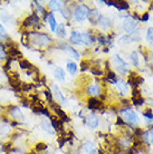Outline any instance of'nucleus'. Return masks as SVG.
Instances as JSON below:
<instances>
[{"label": "nucleus", "mask_w": 153, "mask_h": 154, "mask_svg": "<svg viewBox=\"0 0 153 154\" xmlns=\"http://www.w3.org/2000/svg\"><path fill=\"white\" fill-rule=\"evenodd\" d=\"M94 39L87 32H78L74 30L70 34V42L75 45H89Z\"/></svg>", "instance_id": "nucleus-1"}, {"label": "nucleus", "mask_w": 153, "mask_h": 154, "mask_svg": "<svg viewBox=\"0 0 153 154\" xmlns=\"http://www.w3.org/2000/svg\"><path fill=\"white\" fill-rule=\"evenodd\" d=\"M89 15H91V9L86 5H80L74 10V17L77 21H83V20L87 19Z\"/></svg>", "instance_id": "nucleus-2"}, {"label": "nucleus", "mask_w": 153, "mask_h": 154, "mask_svg": "<svg viewBox=\"0 0 153 154\" xmlns=\"http://www.w3.org/2000/svg\"><path fill=\"white\" fill-rule=\"evenodd\" d=\"M113 62H114V67L116 72H119L121 75H125L127 73V64L119 55H115L113 57Z\"/></svg>", "instance_id": "nucleus-3"}, {"label": "nucleus", "mask_w": 153, "mask_h": 154, "mask_svg": "<svg viewBox=\"0 0 153 154\" xmlns=\"http://www.w3.org/2000/svg\"><path fill=\"white\" fill-rule=\"evenodd\" d=\"M33 35L35 36V38L33 39V42L34 45H37V46H46L48 45L52 39H50L49 36H47L46 34H40V32H33Z\"/></svg>", "instance_id": "nucleus-4"}, {"label": "nucleus", "mask_w": 153, "mask_h": 154, "mask_svg": "<svg viewBox=\"0 0 153 154\" xmlns=\"http://www.w3.org/2000/svg\"><path fill=\"white\" fill-rule=\"evenodd\" d=\"M121 113H122V116H123V119H124V121H126V122L132 123V124L139 123V117H138V115L135 114L134 111H132V109H130V108H127V109H123V111H121Z\"/></svg>", "instance_id": "nucleus-5"}, {"label": "nucleus", "mask_w": 153, "mask_h": 154, "mask_svg": "<svg viewBox=\"0 0 153 154\" xmlns=\"http://www.w3.org/2000/svg\"><path fill=\"white\" fill-rule=\"evenodd\" d=\"M123 28L125 29V31H127L129 34H132L134 32V29L136 28V23H135V20L132 19L131 17H127L125 19L123 20Z\"/></svg>", "instance_id": "nucleus-6"}, {"label": "nucleus", "mask_w": 153, "mask_h": 154, "mask_svg": "<svg viewBox=\"0 0 153 154\" xmlns=\"http://www.w3.org/2000/svg\"><path fill=\"white\" fill-rule=\"evenodd\" d=\"M86 124L88 125V127L91 128H96L100 124V119L96 114H89L86 117Z\"/></svg>", "instance_id": "nucleus-7"}, {"label": "nucleus", "mask_w": 153, "mask_h": 154, "mask_svg": "<svg viewBox=\"0 0 153 154\" xmlns=\"http://www.w3.org/2000/svg\"><path fill=\"white\" fill-rule=\"evenodd\" d=\"M52 89H53V95L55 97V100L59 102V103H63V104H66V98L64 97L63 93L61 92V89L58 88L57 85H53L52 86Z\"/></svg>", "instance_id": "nucleus-8"}, {"label": "nucleus", "mask_w": 153, "mask_h": 154, "mask_svg": "<svg viewBox=\"0 0 153 154\" xmlns=\"http://www.w3.org/2000/svg\"><path fill=\"white\" fill-rule=\"evenodd\" d=\"M127 83H129L130 85H132V86H134V88H136L141 83H143V78L139 76L136 73H132L130 76H129V81H127Z\"/></svg>", "instance_id": "nucleus-9"}, {"label": "nucleus", "mask_w": 153, "mask_h": 154, "mask_svg": "<svg viewBox=\"0 0 153 154\" xmlns=\"http://www.w3.org/2000/svg\"><path fill=\"white\" fill-rule=\"evenodd\" d=\"M39 21V18L38 16H37V14L36 12H34L31 16H29L28 18H26L25 19V21H23V27H30V26H35V25H37Z\"/></svg>", "instance_id": "nucleus-10"}, {"label": "nucleus", "mask_w": 153, "mask_h": 154, "mask_svg": "<svg viewBox=\"0 0 153 154\" xmlns=\"http://www.w3.org/2000/svg\"><path fill=\"white\" fill-rule=\"evenodd\" d=\"M9 113H10V115L14 117L15 119H19V121H23L25 117H23V114L21 113L19 108L17 107V106H10L9 107Z\"/></svg>", "instance_id": "nucleus-11"}, {"label": "nucleus", "mask_w": 153, "mask_h": 154, "mask_svg": "<svg viewBox=\"0 0 153 154\" xmlns=\"http://www.w3.org/2000/svg\"><path fill=\"white\" fill-rule=\"evenodd\" d=\"M108 6H114L119 10H126L129 9V4L125 1H105Z\"/></svg>", "instance_id": "nucleus-12"}, {"label": "nucleus", "mask_w": 153, "mask_h": 154, "mask_svg": "<svg viewBox=\"0 0 153 154\" xmlns=\"http://www.w3.org/2000/svg\"><path fill=\"white\" fill-rule=\"evenodd\" d=\"M102 107H103V102L96 100V98L88 100V108L89 109H101Z\"/></svg>", "instance_id": "nucleus-13"}, {"label": "nucleus", "mask_w": 153, "mask_h": 154, "mask_svg": "<svg viewBox=\"0 0 153 154\" xmlns=\"http://www.w3.org/2000/svg\"><path fill=\"white\" fill-rule=\"evenodd\" d=\"M87 93L92 96H98L101 94V86L98 84H92L87 87Z\"/></svg>", "instance_id": "nucleus-14"}, {"label": "nucleus", "mask_w": 153, "mask_h": 154, "mask_svg": "<svg viewBox=\"0 0 153 154\" xmlns=\"http://www.w3.org/2000/svg\"><path fill=\"white\" fill-rule=\"evenodd\" d=\"M52 106H53V108L55 109V113H56V114H57V115L61 119V121H65V122H68V121H69L68 116L66 115L64 111H61V108L59 107V106H57L56 104H53V103H52Z\"/></svg>", "instance_id": "nucleus-15"}, {"label": "nucleus", "mask_w": 153, "mask_h": 154, "mask_svg": "<svg viewBox=\"0 0 153 154\" xmlns=\"http://www.w3.org/2000/svg\"><path fill=\"white\" fill-rule=\"evenodd\" d=\"M54 76H55V78L58 79V81H61V82L65 81V72L63 70L61 67H56V68H55V70H54Z\"/></svg>", "instance_id": "nucleus-16"}, {"label": "nucleus", "mask_w": 153, "mask_h": 154, "mask_svg": "<svg viewBox=\"0 0 153 154\" xmlns=\"http://www.w3.org/2000/svg\"><path fill=\"white\" fill-rule=\"evenodd\" d=\"M7 48H8L7 53H8V55H9L10 57H17V56L21 57V54H20L19 49H18L17 47L10 46V45H9V46H7Z\"/></svg>", "instance_id": "nucleus-17"}, {"label": "nucleus", "mask_w": 153, "mask_h": 154, "mask_svg": "<svg viewBox=\"0 0 153 154\" xmlns=\"http://www.w3.org/2000/svg\"><path fill=\"white\" fill-rule=\"evenodd\" d=\"M48 23H49L52 31H56V29H57V21H56V18H55L53 12H49V15H48Z\"/></svg>", "instance_id": "nucleus-18"}, {"label": "nucleus", "mask_w": 153, "mask_h": 154, "mask_svg": "<svg viewBox=\"0 0 153 154\" xmlns=\"http://www.w3.org/2000/svg\"><path fill=\"white\" fill-rule=\"evenodd\" d=\"M19 66L23 68V69H27L28 72H30V70H35L34 66L31 65L30 63L28 62L27 59H20V60H19Z\"/></svg>", "instance_id": "nucleus-19"}, {"label": "nucleus", "mask_w": 153, "mask_h": 154, "mask_svg": "<svg viewBox=\"0 0 153 154\" xmlns=\"http://www.w3.org/2000/svg\"><path fill=\"white\" fill-rule=\"evenodd\" d=\"M50 123H52V126L54 127L55 131H58L61 130V126L63 125V121L57 117H50Z\"/></svg>", "instance_id": "nucleus-20"}, {"label": "nucleus", "mask_w": 153, "mask_h": 154, "mask_svg": "<svg viewBox=\"0 0 153 154\" xmlns=\"http://www.w3.org/2000/svg\"><path fill=\"white\" fill-rule=\"evenodd\" d=\"M98 23H100V26L103 28V29H107V28L111 27V21H110V19L106 18V17H104V16H101L100 20H98Z\"/></svg>", "instance_id": "nucleus-21"}, {"label": "nucleus", "mask_w": 153, "mask_h": 154, "mask_svg": "<svg viewBox=\"0 0 153 154\" xmlns=\"http://www.w3.org/2000/svg\"><path fill=\"white\" fill-rule=\"evenodd\" d=\"M89 21L93 23V25H95V23H98V20H100V18H101V16H100V14L96 11V10H93L92 12H91V15H89Z\"/></svg>", "instance_id": "nucleus-22"}, {"label": "nucleus", "mask_w": 153, "mask_h": 154, "mask_svg": "<svg viewBox=\"0 0 153 154\" xmlns=\"http://www.w3.org/2000/svg\"><path fill=\"white\" fill-rule=\"evenodd\" d=\"M116 85H117V87H119V89L121 91V93H122L123 95H126L127 93H129V88H127L126 83L120 81V82H117V84Z\"/></svg>", "instance_id": "nucleus-23"}, {"label": "nucleus", "mask_w": 153, "mask_h": 154, "mask_svg": "<svg viewBox=\"0 0 153 154\" xmlns=\"http://www.w3.org/2000/svg\"><path fill=\"white\" fill-rule=\"evenodd\" d=\"M83 149H84V151L86 152V153H91L92 151L95 150V146H94V144H93L92 142H89V141H86V142L83 144Z\"/></svg>", "instance_id": "nucleus-24"}, {"label": "nucleus", "mask_w": 153, "mask_h": 154, "mask_svg": "<svg viewBox=\"0 0 153 154\" xmlns=\"http://www.w3.org/2000/svg\"><path fill=\"white\" fill-rule=\"evenodd\" d=\"M67 70L69 72V74L75 75L77 73V65L74 62H68L67 63Z\"/></svg>", "instance_id": "nucleus-25"}, {"label": "nucleus", "mask_w": 153, "mask_h": 154, "mask_svg": "<svg viewBox=\"0 0 153 154\" xmlns=\"http://www.w3.org/2000/svg\"><path fill=\"white\" fill-rule=\"evenodd\" d=\"M56 34L59 38H65L66 36V31H65V27H64V25H59L56 29Z\"/></svg>", "instance_id": "nucleus-26"}, {"label": "nucleus", "mask_w": 153, "mask_h": 154, "mask_svg": "<svg viewBox=\"0 0 153 154\" xmlns=\"http://www.w3.org/2000/svg\"><path fill=\"white\" fill-rule=\"evenodd\" d=\"M48 6H49V8L52 10H54V11L55 10H61V4L59 1H49Z\"/></svg>", "instance_id": "nucleus-27"}, {"label": "nucleus", "mask_w": 153, "mask_h": 154, "mask_svg": "<svg viewBox=\"0 0 153 154\" xmlns=\"http://www.w3.org/2000/svg\"><path fill=\"white\" fill-rule=\"evenodd\" d=\"M42 128H44L45 131L48 132V133H50V134H53V133H54V131L52 130V126H50V124L47 122L46 119H42Z\"/></svg>", "instance_id": "nucleus-28"}, {"label": "nucleus", "mask_w": 153, "mask_h": 154, "mask_svg": "<svg viewBox=\"0 0 153 154\" xmlns=\"http://www.w3.org/2000/svg\"><path fill=\"white\" fill-rule=\"evenodd\" d=\"M65 50H67L69 54L72 55L75 59H80V55H78V53H77L76 50L74 49V48H72V47H69V46H66V48H64Z\"/></svg>", "instance_id": "nucleus-29"}, {"label": "nucleus", "mask_w": 153, "mask_h": 154, "mask_svg": "<svg viewBox=\"0 0 153 154\" xmlns=\"http://www.w3.org/2000/svg\"><path fill=\"white\" fill-rule=\"evenodd\" d=\"M142 136H143V140L146 141V142H149V143L153 142V132H151V131L146 132V133H144Z\"/></svg>", "instance_id": "nucleus-30"}, {"label": "nucleus", "mask_w": 153, "mask_h": 154, "mask_svg": "<svg viewBox=\"0 0 153 154\" xmlns=\"http://www.w3.org/2000/svg\"><path fill=\"white\" fill-rule=\"evenodd\" d=\"M107 81L110 82V83H112V84H117L116 75H115L114 73H112V72H110V73H108V75H107Z\"/></svg>", "instance_id": "nucleus-31"}, {"label": "nucleus", "mask_w": 153, "mask_h": 154, "mask_svg": "<svg viewBox=\"0 0 153 154\" xmlns=\"http://www.w3.org/2000/svg\"><path fill=\"white\" fill-rule=\"evenodd\" d=\"M131 59H132L134 66L138 67L139 66V57H138V53H136V51H132V53H131Z\"/></svg>", "instance_id": "nucleus-32"}, {"label": "nucleus", "mask_w": 153, "mask_h": 154, "mask_svg": "<svg viewBox=\"0 0 153 154\" xmlns=\"http://www.w3.org/2000/svg\"><path fill=\"white\" fill-rule=\"evenodd\" d=\"M35 150L38 151V152L47 150V144H45V143H38V144L36 145V147H35Z\"/></svg>", "instance_id": "nucleus-33"}, {"label": "nucleus", "mask_w": 153, "mask_h": 154, "mask_svg": "<svg viewBox=\"0 0 153 154\" xmlns=\"http://www.w3.org/2000/svg\"><path fill=\"white\" fill-rule=\"evenodd\" d=\"M33 88V85L31 84H26V83H21V91L23 92H28Z\"/></svg>", "instance_id": "nucleus-34"}, {"label": "nucleus", "mask_w": 153, "mask_h": 154, "mask_svg": "<svg viewBox=\"0 0 153 154\" xmlns=\"http://www.w3.org/2000/svg\"><path fill=\"white\" fill-rule=\"evenodd\" d=\"M0 38H4V39H8L7 32L5 30V28L2 27V25L0 23Z\"/></svg>", "instance_id": "nucleus-35"}, {"label": "nucleus", "mask_w": 153, "mask_h": 154, "mask_svg": "<svg viewBox=\"0 0 153 154\" xmlns=\"http://www.w3.org/2000/svg\"><path fill=\"white\" fill-rule=\"evenodd\" d=\"M146 38L150 42H153V28H149V30L146 32Z\"/></svg>", "instance_id": "nucleus-36"}, {"label": "nucleus", "mask_w": 153, "mask_h": 154, "mask_svg": "<svg viewBox=\"0 0 153 154\" xmlns=\"http://www.w3.org/2000/svg\"><path fill=\"white\" fill-rule=\"evenodd\" d=\"M143 116H145V117H148V119H153L152 111H151V109H148V112L143 113Z\"/></svg>", "instance_id": "nucleus-37"}, {"label": "nucleus", "mask_w": 153, "mask_h": 154, "mask_svg": "<svg viewBox=\"0 0 153 154\" xmlns=\"http://www.w3.org/2000/svg\"><path fill=\"white\" fill-rule=\"evenodd\" d=\"M148 20H149V14L145 12L144 15L142 16V21H148Z\"/></svg>", "instance_id": "nucleus-38"}, {"label": "nucleus", "mask_w": 153, "mask_h": 154, "mask_svg": "<svg viewBox=\"0 0 153 154\" xmlns=\"http://www.w3.org/2000/svg\"><path fill=\"white\" fill-rule=\"evenodd\" d=\"M44 94H45V95H46V97H47V100H52V95H50V93L48 92V91H45V92H44Z\"/></svg>", "instance_id": "nucleus-39"}, {"label": "nucleus", "mask_w": 153, "mask_h": 154, "mask_svg": "<svg viewBox=\"0 0 153 154\" xmlns=\"http://www.w3.org/2000/svg\"><path fill=\"white\" fill-rule=\"evenodd\" d=\"M89 154H97V151H96V149L94 151H92V152H91Z\"/></svg>", "instance_id": "nucleus-40"}, {"label": "nucleus", "mask_w": 153, "mask_h": 154, "mask_svg": "<svg viewBox=\"0 0 153 154\" xmlns=\"http://www.w3.org/2000/svg\"><path fill=\"white\" fill-rule=\"evenodd\" d=\"M0 50H2V46H1V44H0Z\"/></svg>", "instance_id": "nucleus-41"}, {"label": "nucleus", "mask_w": 153, "mask_h": 154, "mask_svg": "<svg viewBox=\"0 0 153 154\" xmlns=\"http://www.w3.org/2000/svg\"><path fill=\"white\" fill-rule=\"evenodd\" d=\"M77 154H80V153H77Z\"/></svg>", "instance_id": "nucleus-42"}, {"label": "nucleus", "mask_w": 153, "mask_h": 154, "mask_svg": "<svg viewBox=\"0 0 153 154\" xmlns=\"http://www.w3.org/2000/svg\"><path fill=\"white\" fill-rule=\"evenodd\" d=\"M152 154H153V152H152Z\"/></svg>", "instance_id": "nucleus-43"}]
</instances>
